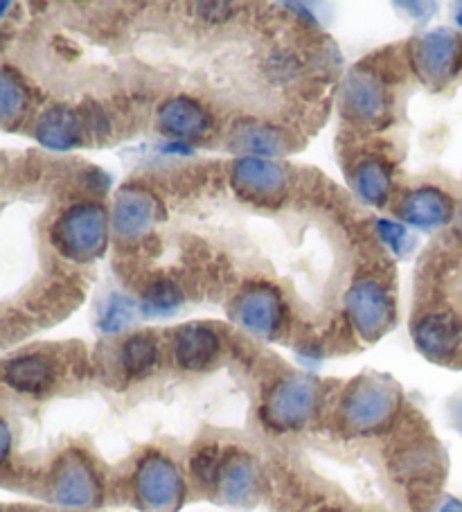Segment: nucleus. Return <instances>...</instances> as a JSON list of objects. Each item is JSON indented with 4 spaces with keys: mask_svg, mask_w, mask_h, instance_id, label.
Here are the masks:
<instances>
[{
    "mask_svg": "<svg viewBox=\"0 0 462 512\" xmlns=\"http://www.w3.org/2000/svg\"><path fill=\"white\" fill-rule=\"evenodd\" d=\"M230 179L239 197L253 203H273L289 188V167L271 158H237Z\"/></svg>",
    "mask_w": 462,
    "mask_h": 512,
    "instance_id": "nucleus-10",
    "label": "nucleus"
},
{
    "mask_svg": "<svg viewBox=\"0 0 462 512\" xmlns=\"http://www.w3.org/2000/svg\"><path fill=\"white\" fill-rule=\"evenodd\" d=\"M52 246L73 262H91L100 258L109 240V222L97 203H75L59 215L50 231Z\"/></svg>",
    "mask_w": 462,
    "mask_h": 512,
    "instance_id": "nucleus-1",
    "label": "nucleus"
},
{
    "mask_svg": "<svg viewBox=\"0 0 462 512\" xmlns=\"http://www.w3.org/2000/svg\"><path fill=\"white\" fill-rule=\"evenodd\" d=\"M456 23L462 28V5H458V10H456Z\"/></svg>",
    "mask_w": 462,
    "mask_h": 512,
    "instance_id": "nucleus-29",
    "label": "nucleus"
},
{
    "mask_svg": "<svg viewBox=\"0 0 462 512\" xmlns=\"http://www.w3.org/2000/svg\"><path fill=\"white\" fill-rule=\"evenodd\" d=\"M163 215V203L145 188H124L113 203V233L124 242L140 240Z\"/></svg>",
    "mask_w": 462,
    "mask_h": 512,
    "instance_id": "nucleus-12",
    "label": "nucleus"
},
{
    "mask_svg": "<svg viewBox=\"0 0 462 512\" xmlns=\"http://www.w3.org/2000/svg\"><path fill=\"white\" fill-rule=\"evenodd\" d=\"M440 512H462V503L456 499H449L447 503H444Z\"/></svg>",
    "mask_w": 462,
    "mask_h": 512,
    "instance_id": "nucleus-28",
    "label": "nucleus"
},
{
    "mask_svg": "<svg viewBox=\"0 0 462 512\" xmlns=\"http://www.w3.org/2000/svg\"><path fill=\"white\" fill-rule=\"evenodd\" d=\"M413 341L431 361L451 364L462 350V321L444 310L426 312L413 323Z\"/></svg>",
    "mask_w": 462,
    "mask_h": 512,
    "instance_id": "nucleus-11",
    "label": "nucleus"
},
{
    "mask_svg": "<svg viewBox=\"0 0 462 512\" xmlns=\"http://www.w3.org/2000/svg\"><path fill=\"white\" fill-rule=\"evenodd\" d=\"M221 461H224V449L217 443H206L197 447V452L190 458V472L201 488H210L217 481Z\"/></svg>",
    "mask_w": 462,
    "mask_h": 512,
    "instance_id": "nucleus-24",
    "label": "nucleus"
},
{
    "mask_svg": "<svg viewBox=\"0 0 462 512\" xmlns=\"http://www.w3.org/2000/svg\"><path fill=\"white\" fill-rule=\"evenodd\" d=\"M133 497L149 512H176L183 506L185 483L170 458L151 452L140 458L133 472Z\"/></svg>",
    "mask_w": 462,
    "mask_h": 512,
    "instance_id": "nucleus-3",
    "label": "nucleus"
},
{
    "mask_svg": "<svg viewBox=\"0 0 462 512\" xmlns=\"http://www.w3.org/2000/svg\"><path fill=\"white\" fill-rule=\"evenodd\" d=\"M52 499L66 506H95L102 501V481L84 454L70 452L55 465L50 479Z\"/></svg>",
    "mask_w": 462,
    "mask_h": 512,
    "instance_id": "nucleus-9",
    "label": "nucleus"
},
{
    "mask_svg": "<svg viewBox=\"0 0 462 512\" xmlns=\"http://www.w3.org/2000/svg\"><path fill=\"white\" fill-rule=\"evenodd\" d=\"M212 490L230 506H251L260 492V476H257L255 463L242 452H224V461H221Z\"/></svg>",
    "mask_w": 462,
    "mask_h": 512,
    "instance_id": "nucleus-14",
    "label": "nucleus"
},
{
    "mask_svg": "<svg viewBox=\"0 0 462 512\" xmlns=\"http://www.w3.org/2000/svg\"><path fill=\"white\" fill-rule=\"evenodd\" d=\"M460 427H462V409H460Z\"/></svg>",
    "mask_w": 462,
    "mask_h": 512,
    "instance_id": "nucleus-30",
    "label": "nucleus"
},
{
    "mask_svg": "<svg viewBox=\"0 0 462 512\" xmlns=\"http://www.w3.org/2000/svg\"><path fill=\"white\" fill-rule=\"evenodd\" d=\"M395 213L406 226L431 231V228L447 226L451 222L453 199L438 188L411 190L399 199Z\"/></svg>",
    "mask_w": 462,
    "mask_h": 512,
    "instance_id": "nucleus-15",
    "label": "nucleus"
},
{
    "mask_svg": "<svg viewBox=\"0 0 462 512\" xmlns=\"http://www.w3.org/2000/svg\"><path fill=\"white\" fill-rule=\"evenodd\" d=\"M343 116L359 127H375L388 116L386 84L375 70L357 66L343 84Z\"/></svg>",
    "mask_w": 462,
    "mask_h": 512,
    "instance_id": "nucleus-8",
    "label": "nucleus"
},
{
    "mask_svg": "<svg viewBox=\"0 0 462 512\" xmlns=\"http://www.w3.org/2000/svg\"><path fill=\"white\" fill-rule=\"evenodd\" d=\"M399 406V388L388 377L357 379L341 402V420L359 431L377 429L390 422Z\"/></svg>",
    "mask_w": 462,
    "mask_h": 512,
    "instance_id": "nucleus-2",
    "label": "nucleus"
},
{
    "mask_svg": "<svg viewBox=\"0 0 462 512\" xmlns=\"http://www.w3.org/2000/svg\"><path fill=\"white\" fill-rule=\"evenodd\" d=\"M183 289L176 280L167 276L151 278L140 291V312L147 319H161V316H170L183 305Z\"/></svg>",
    "mask_w": 462,
    "mask_h": 512,
    "instance_id": "nucleus-22",
    "label": "nucleus"
},
{
    "mask_svg": "<svg viewBox=\"0 0 462 512\" xmlns=\"http://www.w3.org/2000/svg\"><path fill=\"white\" fill-rule=\"evenodd\" d=\"M354 190L372 206H384L393 192V172L381 158H363L352 174Z\"/></svg>",
    "mask_w": 462,
    "mask_h": 512,
    "instance_id": "nucleus-21",
    "label": "nucleus"
},
{
    "mask_svg": "<svg viewBox=\"0 0 462 512\" xmlns=\"http://www.w3.org/2000/svg\"><path fill=\"white\" fill-rule=\"evenodd\" d=\"M172 352L183 370H206L217 361L221 341L208 325L190 323L176 330Z\"/></svg>",
    "mask_w": 462,
    "mask_h": 512,
    "instance_id": "nucleus-18",
    "label": "nucleus"
},
{
    "mask_svg": "<svg viewBox=\"0 0 462 512\" xmlns=\"http://www.w3.org/2000/svg\"><path fill=\"white\" fill-rule=\"evenodd\" d=\"M375 226L379 240L384 242L397 258H406V255L415 249V240L404 224H395L390 222V219H379Z\"/></svg>",
    "mask_w": 462,
    "mask_h": 512,
    "instance_id": "nucleus-26",
    "label": "nucleus"
},
{
    "mask_svg": "<svg viewBox=\"0 0 462 512\" xmlns=\"http://www.w3.org/2000/svg\"><path fill=\"white\" fill-rule=\"evenodd\" d=\"M199 10H201L203 19H208V21L215 23V21L230 19V16H233L235 7L228 5V3H208V5H199Z\"/></svg>",
    "mask_w": 462,
    "mask_h": 512,
    "instance_id": "nucleus-27",
    "label": "nucleus"
},
{
    "mask_svg": "<svg viewBox=\"0 0 462 512\" xmlns=\"http://www.w3.org/2000/svg\"><path fill=\"white\" fill-rule=\"evenodd\" d=\"M156 122H158V131L165 134L167 138L188 143V140L208 134L212 118L197 100L181 95L161 104Z\"/></svg>",
    "mask_w": 462,
    "mask_h": 512,
    "instance_id": "nucleus-16",
    "label": "nucleus"
},
{
    "mask_svg": "<svg viewBox=\"0 0 462 512\" xmlns=\"http://www.w3.org/2000/svg\"><path fill=\"white\" fill-rule=\"evenodd\" d=\"M287 136L278 127L266 125V122L244 120L235 125L230 134V149L242 158H271L287 152Z\"/></svg>",
    "mask_w": 462,
    "mask_h": 512,
    "instance_id": "nucleus-19",
    "label": "nucleus"
},
{
    "mask_svg": "<svg viewBox=\"0 0 462 512\" xmlns=\"http://www.w3.org/2000/svg\"><path fill=\"white\" fill-rule=\"evenodd\" d=\"M133 314H136V305H133L129 298L111 294L102 307L100 319H97V328L104 334L122 332L133 321Z\"/></svg>",
    "mask_w": 462,
    "mask_h": 512,
    "instance_id": "nucleus-25",
    "label": "nucleus"
},
{
    "mask_svg": "<svg viewBox=\"0 0 462 512\" xmlns=\"http://www.w3.org/2000/svg\"><path fill=\"white\" fill-rule=\"evenodd\" d=\"M158 359H161V350H158V341L151 334H131V337L120 346L118 366L122 377L127 379H140L149 375L156 368Z\"/></svg>",
    "mask_w": 462,
    "mask_h": 512,
    "instance_id": "nucleus-20",
    "label": "nucleus"
},
{
    "mask_svg": "<svg viewBox=\"0 0 462 512\" xmlns=\"http://www.w3.org/2000/svg\"><path fill=\"white\" fill-rule=\"evenodd\" d=\"M86 136L88 125L84 109H70L64 104L50 107L34 125V138L55 152H68V149L84 145Z\"/></svg>",
    "mask_w": 462,
    "mask_h": 512,
    "instance_id": "nucleus-13",
    "label": "nucleus"
},
{
    "mask_svg": "<svg viewBox=\"0 0 462 512\" xmlns=\"http://www.w3.org/2000/svg\"><path fill=\"white\" fill-rule=\"evenodd\" d=\"M348 319L363 339L375 341L395 323V300L375 278L354 282L345 296Z\"/></svg>",
    "mask_w": 462,
    "mask_h": 512,
    "instance_id": "nucleus-4",
    "label": "nucleus"
},
{
    "mask_svg": "<svg viewBox=\"0 0 462 512\" xmlns=\"http://www.w3.org/2000/svg\"><path fill=\"white\" fill-rule=\"evenodd\" d=\"M0 109H3V122L7 129H14L25 116V109L30 107L28 88L14 73L12 68L3 70V79H0Z\"/></svg>",
    "mask_w": 462,
    "mask_h": 512,
    "instance_id": "nucleus-23",
    "label": "nucleus"
},
{
    "mask_svg": "<svg viewBox=\"0 0 462 512\" xmlns=\"http://www.w3.org/2000/svg\"><path fill=\"white\" fill-rule=\"evenodd\" d=\"M460 233H462V217H460Z\"/></svg>",
    "mask_w": 462,
    "mask_h": 512,
    "instance_id": "nucleus-31",
    "label": "nucleus"
},
{
    "mask_svg": "<svg viewBox=\"0 0 462 512\" xmlns=\"http://www.w3.org/2000/svg\"><path fill=\"white\" fill-rule=\"evenodd\" d=\"M5 384L25 395H41L55 386L57 368L52 359L41 352H25L5 361Z\"/></svg>",
    "mask_w": 462,
    "mask_h": 512,
    "instance_id": "nucleus-17",
    "label": "nucleus"
},
{
    "mask_svg": "<svg viewBox=\"0 0 462 512\" xmlns=\"http://www.w3.org/2000/svg\"><path fill=\"white\" fill-rule=\"evenodd\" d=\"M318 400V388L307 377H287L273 386L264 404V418L275 429H300L312 418Z\"/></svg>",
    "mask_w": 462,
    "mask_h": 512,
    "instance_id": "nucleus-7",
    "label": "nucleus"
},
{
    "mask_svg": "<svg viewBox=\"0 0 462 512\" xmlns=\"http://www.w3.org/2000/svg\"><path fill=\"white\" fill-rule=\"evenodd\" d=\"M230 314L246 332L271 339L287 321V305L275 287L266 285V282H251L235 296Z\"/></svg>",
    "mask_w": 462,
    "mask_h": 512,
    "instance_id": "nucleus-5",
    "label": "nucleus"
},
{
    "mask_svg": "<svg viewBox=\"0 0 462 512\" xmlns=\"http://www.w3.org/2000/svg\"><path fill=\"white\" fill-rule=\"evenodd\" d=\"M413 70L424 84H447L462 64V39L451 30H431L413 41Z\"/></svg>",
    "mask_w": 462,
    "mask_h": 512,
    "instance_id": "nucleus-6",
    "label": "nucleus"
}]
</instances>
